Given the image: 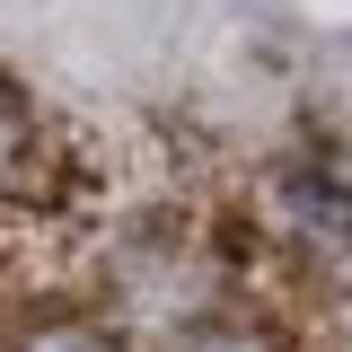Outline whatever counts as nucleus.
<instances>
[{"mask_svg": "<svg viewBox=\"0 0 352 352\" xmlns=\"http://www.w3.org/2000/svg\"><path fill=\"white\" fill-rule=\"evenodd\" d=\"M264 247L300 264L317 291H352V176L344 168H282Z\"/></svg>", "mask_w": 352, "mask_h": 352, "instance_id": "obj_1", "label": "nucleus"}, {"mask_svg": "<svg viewBox=\"0 0 352 352\" xmlns=\"http://www.w3.org/2000/svg\"><path fill=\"white\" fill-rule=\"evenodd\" d=\"M62 194V159H53V124L27 88L0 71V212H36Z\"/></svg>", "mask_w": 352, "mask_h": 352, "instance_id": "obj_2", "label": "nucleus"}, {"mask_svg": "<svg viewBox=\"0 0 352 352\" xmlns=\"http://www.w3.org/2000/svg\"><path fill=\"white\" fill-rule=\"evenodd\" d=\"M159 352H291V326L256 300H220L212 317H194L185 335H168Z\"/></svg>", "mask_w": 352, "mask_h": 352, "instance_id": "obj_3", "label": "nucleus"}, {"mask_svg": "<svg viewBox=\"0 0 352 352\" xmlns=\"http://www.w3.org/2000/svg\"><path fill=\"white\" fill-rule=\"evenodd\" d=\"M0 352H132L124 326H106L97 308H36V317H18L9 326V344Z\"/></svg>", "mask_w": 352, "mask_h": 352, "instance_id": "obj_4", "label": "nucleus"}]
</instances>
